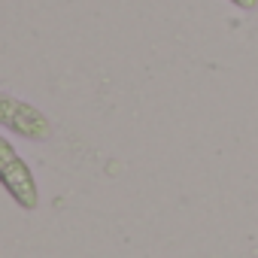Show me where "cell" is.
I'll use <instances>...</instances> for the list:
<instances>
[{"mask_svg":"<svg viewBox=\"0 0 258 258\" xmlns=\"http://www.w3.org/2000/svg\"><path fill=\"white\" fill-rule=\"evenodd\" d=\"M0 124H4V131L25 137L31 143L52 140V118L40 106H34L10 91H0Z\"/></svg>","mask_w":258,"mask_h":258,"instance_id":"cell-1","label":"cell"},{"mask_svg":"<svg viewBox=\"0 0 258 258\" xmlns=\"http://www.w3.org/2000/svg\"><path fill=\"white\" fill-rule=\"evenodd\" d=\"M231 7H237V10H243V13H252L255 7H258V0H228Z\"/></svg>","mask_w":258,"mask_h":258,"instance_id":"cell-3","label":"cell"},{"mask_svg":"<svg viewBox=\"0 0 258 258\" xmlns=\"http://www.w3.org/2000/svg\"><path fill=\"white\" fill-rule=\"evenodd\" d=\"M0 182H4L7 195L16 201V207H22L25 213H34L40 207V188L34 170L7 137H0Z\"/></svg>","mask_w":258,"mask_h":258,"instance_id":"cell-2","label":"cell"}]
</instances>
